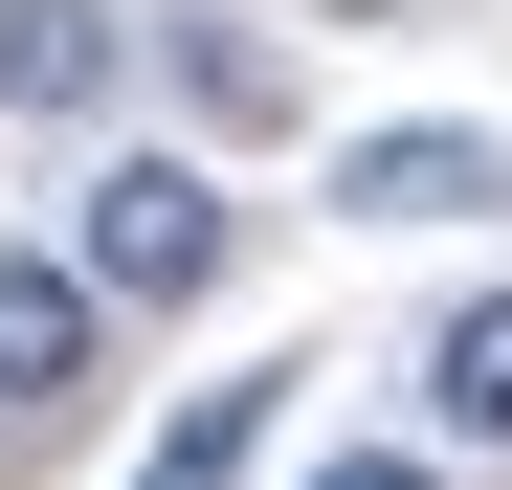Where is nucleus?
<instances>
[{
    "instance_id": "1",
    "label": "nucleus",
    "mask_w": 512,
    "mask_h": 490,
    "mask_svg": "<svg viewBox=\"0 0 512 490\" xmlns=\"http://www.w3.org/2000/svg\"><path fill=\"white\" fill-rule=\"evenodd\" d=\"M67 245H90L112 312H201L245 268V201L201 179V156H90V179H67Z\"/></svg>"
},
{
    "instance_id": "2",
    "label": "nucleus",
    "mask_w": 512,
    "mask_h": 490,
    "mask_svg": "<svg viewBox=\"0 0 512 490\" xmlns=\"http://www.w3.org/2000/svg\"><path fill=\"white\" fill-rule=\"evenodd\" d=\"M490 201H512V134H468V112L334 134V223H490Z\"/></svg>"
},
{
    "instance_id": "3",
    "label": "nucleus",
    "mask_w": 512,
    "mask_h": 490,
    "mask_svg": "<svg viewBox=\"0 0 512 490\" xmlns=\"http://www.w3.org/2000/svg\"><path fill=\"white\" fill-rule=\"evenodd\" d=\"M90 335H112L90 245H0V401H23V424H45L67 379H90Z\"/></svg>"
},
{
    "instance_id": "4",
    "label": "nucleus",
    "mask_w": 512,
    "mask_h": 490,
    "mask_svg": "<svg viewBox=\"0 0 512 490\" xmlns=\"http://www.w3.org/2000/svg\"><path fill=\"white\" fill-rule=\"evenodd\" d=\"M134 90V23H112V0H0V112H112Z\"/></svg>"
},
{
    "instance_id": "5",
    "label": "nucleus",
    "mask_w": 512,
    "mask_h": 490,
    "mask_svg": "<svg viewBox=\"0 0 512 490\" xmlns=\"http://www.w3.org/2000/svg\"><path fill=\"white\" fill-rule=\"evenodd\" d=\"M423 424H446V446H512V290H468L446 335H423Z\"/></svg>"
},
{
    "instance_id": "6",
    "label": "nucleus",
    "mask_w": 512,
    "mask_h": 490,
    "mask_svg": "<svg viewBox=\"0 0 512 490\" xmlns=\"http://www.w3.org/2000/svg\"><path fill=\"white\" fill-rule=\"evenodd\" d=\"M156 45H179L201 134H290V45H268V23H156Z\"/></svg>"
},
{
    "instance_id": "7",
    "label": "nucleus",
    "mask_w": 512,
    "mask_h": 490,
    "mask_svg": "<svg viewBox=\"0 0 512 490\" xmlns=\"http://www.w3.org/2000/svg\"><path fill=\"white\" fill-rule=\"evenodd\" d=\"M290 379H312V357H268V379H201V401H179V446H156L134 490H245V446H268V401H290Z\"/></svg>"
},
{
    "instance_id": "8",
    "label": "nucleus",
    "mask_w": 512,
    "mask_h": 490,
    "mask_svg": "<svg viewBox=\"0 0 512 490\" xmlns=\"http://www.w3.org/2000/svg\"><path fill=\"white\" fill-rule=\"evenodd\" d=\"M312 490H446V468H423V446H334Z\"/></svg>"
}]
</instances>
